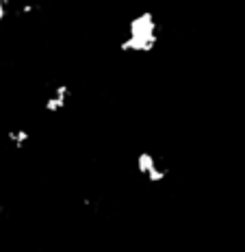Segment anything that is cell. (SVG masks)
Segmentation results:
<instances>
[{"instance_id":"1","label":"cell","mask_w":245,"mask_h":252,"mask_svg":"<svg viewBox=\"0 0 245 252\" xmlns=\"http://www.w3.org/2000/svg\"><path fill=\"white\" fill-rule=\"evenodd\" d=\"M156 37H159V22L152 13L145 11L128 22L126 39L122 41L119 48L124 52H148L154 48Z\"/></svg>"}]
</instances>
